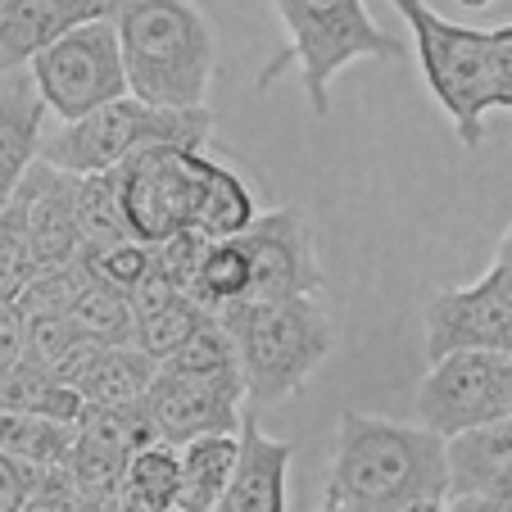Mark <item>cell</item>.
Listing matches in <instances>:
<instances>
[{
    "label": "cell",
    "mask_w": 512,
    "mask_h": 512,
    "mask_svg": "<svg viewBox=\"0 0 512 512\" xmlns=\"http://www.w3.org/2000/svg\"><path fill=\"white\" fill-rule=\"evenodd\" d=\"M449 503V440L431 426H404L377 413H340L336 454L322 508L417 512Z\"/></svg>",
    "instance_id": "6da1fadb"
},
{
    "label": "cell",
    "mask_w": 512,
    "mask_h": 512,
    "mask_svg": "<svg viewBox=\"0 0 512 512\" xmlns=\"http://www.w3.org/2000/svg\"><path fill=\"white\" fill-rule=\"evenodd\" d=\"M132 96L168 109L209 105L218 73V37L191 0H114Z\"/></svg>",
    "instance_id": "7a4b0ae2"
},
{
    "label": "cell",
    "mask_w": 512,
    "mask_h": 512,
    "mask_svg": "<svg viewBox=\"0 0 512 512\" xmlns=\"http://www.w3.org/2000/svg\"><path fill=\"white\" fill-rule=\"evenodd\" d=\"M218 318L236 340L245 399L254 408H277L290 395H300L336 349V327L318 295H281V300L241 295L223 304Z\"/></svg>",
    "instance_id": "3957f363"
},
{
    "label": "cell",
    "mask_w": 512,
    "mask_h": 512,
    "mask_svg": "<svg viewBox=\"0 0 512 512\" xmlns=\"http://www.w3.org/2000/svg\"><path fill=\"white\" fill-rule=\"evenodd\" d=\"M213 136V114L209 105L200 109H168V105H150L141 96H118L109 105L91 109L87 118L64 123L55 136L41 141V159L68 173H105L118 168L127 155H136L141 145H191L204 150Z\"/></svg>",
    "instance_id": "277c9868"
},
{
    "label": "cell",
    "mask_w": 512,
    "mask_h": 512,
    "mask_svg": "<svg viewBox=\"0 0 512 512\" xmlns=\"http://www.w3.org/2000/svg\"><path fill=\"white\" fill-rule=\"evenodd\" d=\"M408 23L422 78L431 87V96L440 100V109L449 114L458 141L467 150L485 141V114L494 109L490 91V32L463 28V23L445 19L440 10H431L426 0H390Z\"/></svg>",
    "instance_id": "5b68a950"
},
{
    "label": "cell",
    "mask_w": 512,
    "mask_h": 512,
    "mask_svg": "<svg viewBox=\"0 0 512 512\" xmlns=\"http://www.w3.org/2000/svg\"><path fill=\"white\" fill-rule=\"evenodd\" d=\"M300 64V87L318 118L331 114V82L354 59H404V37H390L363 0H272Z\"/></svg>",
    "instance_id": "8992f818"
},
{
    "label": "cell",
    "mask_w": 512,
    "mask_h": 512,
    "mask_svg": "<svg viewBox=\"0 0 512 512\" xmlns=\"http://www.w3.org/2000/svg\"><path fill=\"white\" fill-rule=\"evenodd\" d=\"M32 87L41 91L46 109L64 123L87 118L91 109L109 105L118 96H132L123 64V41H118L114 19H91L50 41L28 64Z\"/></svg>",
    "instance_id": "52a82bcc"
},
{
    "label": "cell",
    "mask_w": 512,
    "mask_h": 512,
    "mask_svg": "<svg viewBox=\"0 0 512 512\" xmlns=\"http://www.w3.org/2000/svg\"><path fill=\"white\" fill-rule=\"evenodd\" d=\"M204 164L209 155L191 150V145H141L136 155L118 164V182H123L127 223H132L136 241H168L177 232L200 227V204H204Z\"/></svg>",
    "instance_id": "ba28073f"
},
{
    "label": "cell",
    "mask_w": 512,
    "mask_h": 512,
    "mask_svg": "<svg viewBox=\"0 0 512 512\" xmlns=\"http://www.w3.org/2000/svg\"><path fill=\"white\" fill-rule=\"evenodd\" d=\"M417 422L445 440L512 417V354L508 349H454L435 358L417 386Z\"/></svg>",
    "instance_id": "9c48e42d"
},
{
    "label": "cell",
    "mask_w": 512,
    "mask_h": 512,
    "mask_svg": "<svg viewBox=\"0 0 512 512\" xmlns=\"http://www.w3.org/2000/svg\"><path fill=\"white\" fill-rule=\"evenodd\" d=\"M245 263H250V290L259 300H281V295H318L327 290V272L313 250V223L309 209L281 204V209L259 213L241 236Z\"/></svg>",
    "instance_id": "30bf717a"
},
{
    "label": "cell",
    "mask_w": 512,
    "mask_h": 512,
    "mask_svg": "<svg viewBox=\"0 0 512 512\" xmlns=\"http://www.w3.org/2000/svg\"><path fill=\"white\" fill-rule=\"evenodd\" d=\"M164 440L186 445L209 431H236L245 413V377L241 372H168L159 368L155 386L145 390Z\"/></svg>",
    "instance_id": "8fae6325"
},
{
    "label": "cell",
    "mask_w": 512,
    "mask_h": 512,
    "mask_svg": "<svg viewBox=\"0 0 512 512\" xmlns=\"http://www.w3.org/2000/svg\"><path fill=\"white\" fill-rule=\"evenodd\" d=\"M426 358H445L454 349H508L512 354V304L494 286H445L422 309Z\"/></svg>",
    "instance_id": "7c38bea8"
},
{
    "label": "cell",
    "mask_w": 512,
    "mask_h": 512,
    "mask_svg": "<svg viewBox=\"0 0 512 512\" xmlns=\"http://www.w3.org/2000/svg\"><path fill=\"white\" fill-rule=\"evenodd\" d=\"M445 508H512V417L449 440V503Z\"/></svg>",
    "instance_id": "4fadbf2b"
},
{
    "label": "cell",
    "mask_w": 512,
    "mask_h": 512,
    "mask_svg": "<svg viewBox=\"0 0 512 512\" xmlns=\"http://www.w3.org/2000/svg\"><path fill=\"white\" fill-rule=\"evenodd\" d=\"M14 195H19L23 209H28V227H32V241H37L41 268H55V263L78 259V250H82L78 173L37 159Z\"/></svg>",
    "instance_id": "5bb4252c"
},
{
    "label": "cell",
    "mask_w": 512,
    "mask_h": 512,
    "mask_svg": "<svg viewBox=\"0 0 512 512\" xmlns=\"http://www.w3.org/2000/svg\"><path fill=\"white\" fill-rule=\"evenodd\" d=\"M236 472L223 490L218 508L227 512H286V467L295 458V440H277L259 426L254 404L241 413L236 426Z\"/></svg>",
    "instance_id": "9a60e30c"
},
{
    "label": "cell",
    "mask_w": 512,
    "mask_h": 512,
    "mask_svg": "<svg viewBox=\"0 0 512 512\" xmlns=\"http://www.w3.org/2000/svg\"><path fill=\"white\" fill-rule=\"evenodd\" d=\"M114 0H10L0 14V78L19 73L50 41L73 32L78 23L109 19Z\"/></svg>",
    "instance_id": "2e32d148"
},
{
    "label": "cell",
    "mask_w": 512,
    "mask_h": 512,
    "mask_svg": "<svg viewBox=\"0 0 512 512\" xmlns=\"http://www.w3.org/2000/svg\"><path fill=\"white\" fill-rule=\"evenodd\" d=\"M46 100L32 87V78H19L0 96V209L14 200L19 182L28 168L41 159V118H46Z\"/></svg>",
    "instance_id": "e0dca14e"
},
{
    "label": "cell",
    "mask_w": 512,
    "mask_h": 512,
    "mask_svg": "<svg viewBox=\"0 0 512 512\" xmlns=\"http://www.w3.org/2000/svg\"><path fill=\"white\" fill-rule=\"evenodd\" d=\"M132 304H136L132 345L145 349L150 358H159V363L186 345V336H191V331L204 322V313H213V309H204L200 300L182 295V290L164 286L159 277H150L145 286H136L132 290Z\"/></svg>",
    "instance_id": "ac0fdd59"
},
{
    "label": "cell",
    "mask_w": 512,
    "mask_h": 512,
    "mask_svg": "<svg viewBox=\"0 0 512 512\" xmlns=\"http://www.w3.org/2000/svg\"><path fill=\"white\" fill-rule=\"evenodd\" d=\"M182 503V445L155 440L132 454L118 485V508L127 512H173Z\"/></svg>",
    "instance_id": "d6986e66"
},
{
    "label": "cell",
    "mask_w": 512,
    "mask_h": 512,
    "mask_svg": "<svg viewBox=\"0 0 512 512\" xmlns=\"http://www.w3.org/2000/svg\"><path fill=\"white\" fill-rule=\"evenodd\" d=\"M236 431H209L195 435L182 445V503L177 508H218L223 503V490L236 472Z\"/></svg>",
    "instance_id": "ffe728a7"
},
{
    "label": "cell",
    "mask_w": 512,
    "mask_h": 512,
    "mask_svg": "<svg viewBox=\"0 0 512 512\" xmlns=\"http://www.w3.org/2000/svg\"><path fill=\"white\" fill-rule=\"evenodd\" d=\"M0 408L55 417V422H78L87 399L78 395V386L59 381L55 372L37 368L28 358H14L10 368H0Z\"/></svg>",
    "instance_id": "44dd1931"
},
{
    "label": "cell",
    "mask_w": 512,
    "mask_h": 512,
    "mask_svg": "<svg viewBox=\"0 0 512 512\" xmlns=\"http://www.w3.org/2000/svg\"><path fill=\"white\" fill-rule=\"evenodd\" d=\"M159 377V358H150L136 345H109L105 358L78 381V395L87 404H127L141 399Z\"/></svg>",
    "instance_id": "7402d4cb"
},
{
    "label": "cell",
    "mask_w": 512,
    "mask_h": 512,
    "mask_svg": "<svg viewBox=\"0 0 512 512\" xmlns=\"http://www.w3.org/2000/svg\"><path fill=\"white\" fill-rule=\"evenodd\" d=\"M78 223H82V245L132 241V223H127L118 168H105V173H78Z\"/></svg>",
    "instance_id": "603a6c76"
},
{
    "label": "cell",
    "mask_w": 512,
    "mask_h": 512,
    "mask_svg": "<svg viewBox=\"0 0 512 512\" xmlns=\"http://www.w3.org/2000/svg\"><path fill=\"white\" fill-rule=\"evenodd\" d=\"M259 218L250 186L241 182V173H232L227 164L209 159L204 164V204H200V227L204 236H241L245 227Z\"/></svg>",
    "instance_id": "cb8c5ba5"
},
{
    "label": "cell",
    "mask_w": 512,
    "mask_h": 512,
    "mask_svg": "<svg viewBox=\"0 0 512 512\" xmlns=\"http://www.w3.org/2000/svg\"><path fill=\"white\" fill-rule=\"evenodd\" d=\"M41 272V254L32 241L28 227V209L14 195L5 209H0V304H14L28 290V281Z\"/></svg>",
    "instance_id": "d4e9b609"
},
{
    "label": "cell",
    "mask_w": 512,
    "mask_h": 512,
    "mask_svg": "<svg viewBox=\"0 0 512 512\" xmlns=\"http://www.w3.org/2000/svg\"><path fill=\"white\" fill-rule=\"evenodd\" d=\"M250 290V263H245V250L236 236H209L200 254V277H195V300L204 309H223V304L241 300Z\"/></svg>",
    "instance_id": "484cf974"
},
{
    "label": "cell",
    "mask_w": 512,
    "mask_h": 512,
    "mask_svg": "<svg viewBox=\"0 0 512 512\" xmlns=\"http://www.w3.org/2000/svg\"><path fill=\"white\" fill-rule=\"evenodd\" d=\"M87 286H91V272L78 254V259L55 263V268H41L14 304L23 309V318H73Z\"/></svg>",
    "instance_id": "4316f807"
},
{
    "label": "cell",
    "mask_w": 512,
    "mask_h": 512,
    "mask_svg": "<svg viewBox=\"0 0 512 512\" xmlns=\"http://www.w3.org/2000/svg\"><path fill=\"white\" fill-rule=\"evenodd\" d=\"M68 445H73V422L0 408V449H5V454H23V458H37V463H59V458L68 454Z\"/></svg>",
    "instance_id": "83f0119b"
},
{
    "label": "cell",
    "mask_w": 512,
    "mask_h": 512,
    "mask_svg": "<svg viewBox=\"0 0 512 512\" xmlns=\"http://www.w3.org/2000/svg\"><path fill=\"white\" fill-rule=\"evenodd\" d=\"M82 263H87L91 281H105V286H118L132 295L136 286L150 281L155 272V245L150 241H114V245H82Z\"/></svg>",
    "instance_id": "f1b7e54d"
},
{
    "label": "cell",
    "mask_w": 512,
    "mask_h": 512,
    "mask_svg": "<svg viewBox=\"0 0 512 512\" xmlns=\"http://www.w3.org/2000/svg\"><path fill=\"white\" fill-rule=\"evenodd\" d=\"M159 368L168 372H241V358H236V340L223 327L218 313H204V322L186 336V345L177 354H168Z\"/></svg>",
    "instance_id": "f546056e"
},
{
    "label": "cell",
    "mask_w": 512,
    "mask_h": 512,
    "mask_svg": "<svg viewBox=\"0 0 512 512\" xmlns=\"http://www.w3.org/2000/svg\"><path fill=\"white\" fill-rule=\"evenodd\" d=\"M73 318H78V327L91 331V336L114 340V345H132L136 304H132V295H127V290L105 286V281H91L87 295H82L78 309H73Z\"/></svg>",
    "instance_id": "4dcf8cb0"
},
{
    "label": "cell",
    "mask_w": 512,
    "mask_h": 512,
    "mask_svg": "<svg viewBox=\"0 0 512 512\" xmlns=\"http://www.w3.org/2000/svg\"><path fill=\"white\" fill-rule=\"evenodd\" d=\"M78 336H82L78 318H28V327H23V358L50 372Z\"/></svg>",
    "instance_id": "1f68e13d"
},
{
    "label": "cell",
    "mask_w": 512,
    "mask_h": 512,
    "mask_svg": "<svg viewBox=\"0 0 512 512\" xmlns=\"http://www.w3.org/2000/svg\"><path fill=\"white\" fill-rule=\"evenodd\" d=\"M41 476H46V463L0 449V512H28Z\"/></svg>",
    "instance_id": "d6a6232c"
},
{
    "label": "cell",
    "mask_w": 512,
    "mask_h": 512,
    "mask_svg": "<svg viewBox=\"0 0 512 512\" xmlns=\"http://www.w3.org/2000/svg\"><path fill=\"white\" fill-rule=\"evenodd\" d=\"M490 91L494 109H512V23L490 32Z\"/></svg>",
    "instance_id": "836d02e7"
},
{
    "label": "cell",
    "mask_w": 512,
    "mask_h": 512,
    "mask_svg": "<svg viewBox=\"0 0 512 512\" xmlns=\"http://www.w3.org/2000/svg\"><path fill=\"white\" fill-rule=\"evenodd\" d=\"M23 327H28V318L19 304H0V368L23 358Z\"/></svg>",
    "instance_id": "e575fe53"
},
{
    "label": "cell",
    "mask_w": 512,
    "mask_h": 512,
    "mask_svg": "<svg viewBox=\"0 0 512 512\" xmlns=\"http://www.w3.org/2000/svg\"><path fill=\"white\" fill-rule=\"evenodd\" d=\"M485 286H494L503 295V300L512 304V223H508V232L499 236V245H494V263H490V272H485Z\"/></svg>",
    "instance_id": "d590c367"
},
{
    "label": "cell",
    "mask_w": 512,
    "mask_h": 512,
    "mask_svg": "<svg viewBox=\"0 0 512 512\" xmlns=\"http://www.w3.org/2000/svg\"><path fill=\"white\" fill-rule=\"evenodd\" d=\"M458 5H467V10H485V5H494V0H458Z\"/></svg>",
    "instance_id": "8d00e7d4"
}]
</instances>
